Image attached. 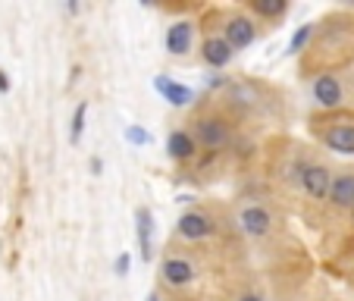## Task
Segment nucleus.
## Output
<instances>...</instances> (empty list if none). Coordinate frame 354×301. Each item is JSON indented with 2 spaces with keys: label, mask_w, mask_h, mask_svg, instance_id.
Returning <instances> with one entry per match:
<instances>
[{
  "label": "nucleus",
  "mask_w": 354,
  "mask_h": 301,
  "mask_svg": "<svg viewBox=\"0 0 354 301\" xmlns=\"http://www.w3.org/2000/svg\"><path fill=\"white\" fill-rule=\"evenodd\" d=\"M354 69V10L335 7L314 19L308 51L298 57L301 79H320V75H342Z\"/></svg>",
  "instance_id": "1"
},
{
  "label": "nucleus",
  "mask_w": 354,
  "mask_h": 301,
  "mask_svg": "<svg viewBox=\"0 0 354 301\" xmlns=\"http://www.w3.org/2000/svg\"><path fill=\"white\" fill-rule=\"evenodd\" d=\"M308 132L320 147L339 157H354V107L314 110L308 116Z\"/></svg>",
  "instance_id": "2"
},
{
  "label": "nucleus",
  "mask_w": 354,
  "mask_h": 301,
  "mask_svg": "<svg viewBox=\"0 0 354 301\" xmlns=\"http://www.w3.org/2000/svg\"><path fill=\"white\" fill-rule=\"evenodd\" d=\"M192 135H194V141H198L201 151H207V154H220V151H226V147L232 145L235 122H232V116H229L223 107L207 104L204 110H198V113H194Z\"/></svg>",
  "instance_id": "3"
},
{
  "label": "nucleus",
  "mask_w": 354,
  "mask_h": 301,
  "mask_svg": "<svg viewBox=\"0 0 354 301\" xmlns=\"http://www.w3.org/2000/svg\"><path fill=\"white\" fill-rule=\"evenodd\" d=\"M263 32H267V28H263L257 19H251V16H248L239 3H235V7H223L220 35L235 47V51H245V47L257 44Z\"/></svg>",
  "instance_id": "4"
},
{
  "label": "nucleus",
  "mask_w": 354,
  "mask_h": 301,
  "mask_svg": "<svg viewBox=\"0 0 354 301\" xmlns=\"http://www.w3.org/2000/svg\"><path fill=\"white\" fill-rule=\"evenodd\" d=\"M333 179H335V170L323 161H308V163H301V170H298L301 192L308 194L310 201H317V204H326L329 201Z\"/></svg>",
  "instance_id": "5"
},
{
  "label": "nucleus",
  "mask_w": 354,
  "mask_h": 301,
  "mask_svg": "<svg viewBox=\"0 0 354 301\" xmlns=\"http://www.w3.org/2000/svg\"><path fill=\"white\" fill-rule=\"evenodd\" d=\"M310 100L317 110H345L348 107V79L345 75H320L310 82Z\"/></svg>",
  "instance_id": "6"
},
{
  "label": "nucleus",
  "mask_w": 354,
  "mask_h": 301,
  "mask_svg": "<svg viewBox=\"0 0 354 301\" xmlns=\"http://www.w3.org/2000/svg\"><path fill=\"white\" fill-rule=\"evenodd\" d=\"M216 229H220V223H216V217L210 214V210H185V214L176 220V239L182 241H207L210 235H216Z\"/></svg>",
  "instance_id": "7"
},
{
  "label": "nucleus",
  "mask_w": 354,
  "mask_h": 301,
  "mask_svg": "<svg viewBox=\"0 0 354 301\" xmlns=\"http://www.w3.org/2000/svg\"><path fill=\"white\" fill-rule=\"evenodd\" d=\"M194 38H198V22L194 19H173L167 26L163 35V44H167V54L176 60H185L194 51Z\"/></svg>",
  "instance_id": "8"
},
{
  "label": "nucleus",
  "mask_w": 354,
  "mask_h": 301,
  "mask_svg": "<svg viewBox=\"0 0 354 301\" xmlns=\"http://www.w3.org/2000/svg\"><path fill=\"white\" fill-rule=\"evenodd\" d=\"M194 280H198V267L192 264V257H185V255H167L160 261V282H163V286L182 292V289H188Z\"/></svg>",
  "instance_id": "9"
},
{
  "label": "nucleus",
  "mask_w": 354,
  "mask_h": 301,
  "mask_svg": "<svg viewBox=\"0 0 354 301\" xmlns=\"http://www.w3.org/2000/svg\"><path fill=\"white\" fill-rule=\"evenodd\" d=\"M239 226L248 239H267L276 229V217L267 204H245L239 210Z\"/></svg>",
  "instance_id": "10"
},
{
  "label": "nucleus",
  "mask_w": 354,
  "mask_h": 301,
  "mask_svg": "<svg viewBox=\"0 0 354 301\" xmlns=\"http://www.w3.org/2000/svg\"><path fill=\"white\" fill-rule=\"evenodd\" d=\"M232 57H235V47L229 44V41L223 38L220 32L204 35V38H201V44H198V60L204 63L207 69H226L229 63H232Z\"/></svg>",
  "instance_id": "11"
},
{
  "label": "nucleus",
  "mask_w": 354,
  "mask_h": 301,
  "mask_svg": "<svg viewBox=\"0 0 354 301\" xmlns=\"http://www.w3.org/2000/svg\"><path fill=\"white\" fill-rule=\"evenodd\" d=\"M239 7L245 10L251 19L261 22L263 28H273V26H279V22L288 16L292 3H288V0H241Z\"/></svg>",
  "instance_id": "12"
},
{
  "label": "nucleus",
  "mask_w": 354,
  "mask_h": 301,
  "mask_svg": "<svg viewBox=\"0 0 354 301\" xmlns=\"http://www.w3.org/2000/svg\"><path fill=\"white\" fill-rule=\"evenodd\" d=\"M333 210L339 214H351L354 217V167H339L335 170L333 188H329V201Z\"/></svg>",
  "instance_id": "13"
},
{
  "label": "nucleus",
  "mask_w": 354,
  "mask_h": 301,
  "mask_svg": "<svg viewBox=\"0 0 354 301\" xmlns=\"http://www.w3.org/2000/svg\"><path fill=\"white\" fill-rule=\"evenodd\" d=\"M201 154L198 141H194L192 129H173V132L167 135V157L173 163H179V167H188V163H194Z\"/></svg>",
  "instance_id": "14"
},
{
  "label": "nucleus",
  "mask_w": 354,
  "mask_h": 301,
  "mask_svg": "<svg viewBox=\"0 0 354 301\" xmlns=\"http://www.w3.org/2000/svg\"><path fill=\"white\" fill-rule=\"evenodd\" d=\"M135 232H138L141 261L151 264V257H154V214H151L147 208L135 210Z\"/></svg>",
  "instance_id": "15"
},
{
  "label": "nucleus",
  "mask_w": 354,
  "mask_h": 301,
  "mask_svg": "<svg viewBox=\"0 0 354 301\" xmlns=\"http://www.w3.org/2000/svg\"><path fill=\"white\" fill-rule=\"evenodd\" d=\"M154 88L160 91V98L167 100L169 107H188V104L194 100V88L182 85V82L169 79V75H157V79H154Z\"/></svg>",
  "instance_id": "16"
},
{
  "label": "nucleus",
  "mask_w": 354,
  "mask_h": 301,
  "mask_svg": "<svg viewBox=\"0 0 354 301\" xmlns=\"http://www.w3.org/2000/svg\"><path fill=\"white\" fill-rule=\"evenodd\" d=\"M310 35H314V22H304V26H301L298 32L292 35V41H288V51H286V54H288V57H301L304 51H308V44H310Z\"/></svg>",
  "instance_id": "17"
},
{
  "label": "nucleus",
  "mask_w": 354,
  "mask_h": 301,
  "mask_svg": "<svg viewBox=\"0 0 354 301\" xmlns=\"http://www.w3.org/2000/svg\"><path fill=\"white\" fill-rule=\"evenodd\" d=\"M85 120H88V100H79L75 104L73 122H69V145H79L82 135H85Z\"/></svg>",
  "instance_id": "18"
},
{
  "label": "nucleus",
  "mask_w": 354,
  "mask_h": 301,
  "mask_svg": "<svg viewBox=\"0 0 354 301\" xmlns=\"http://www.w3.org/2000/svg\"><path fill=\"white\" fill-rule=\"evenodd\" d=\"M122 135H126V141H129V145H135V147L151 145V135H147L141 126H126V132H122Z\"/></svg>",
  "instance_id": "19"
},
{
  "label": "nucleus",
  "mask_w": 354,
  "mask_h": 301,
  "mask_svg": "<svg viewBox=\"0 0 354 301\" xmlns=\"http://www.w3.org/2000/svg\"><path fill=\"white\" fill-rule=\"evenodd\" d=\"M129 267H132V257H129V251H122V255L113 261V273H116V276H126Z\"/></svg>",
  "instance_id": "20"
},
{
  "label": "nucleus",
  "mask_w": 354,
  "mask_h": 301,
  "mask_svg": "<svg viewBox=\"0 0 354 301\" xmlns=\"http://www.w3.org/2000/svg\"><path fill=\"white\" fill-rule=\"evenodd\" d=\"M235 301H263V295H257V292H241Z\"/></svg>",
  "instance_id": "21"
},
{
  "label": "nucleus",
  "mask_w": 354,
  "mask_h": 301,
  "mask_svg": "<svg viewBox=\"0 0 354 301\" xmlns=\"http://www.w3.org/2000/svg\"><path fill=\"white\" fill-rule=\"evenodd\" d=\"M10 91V75L0 69V94H7Z\"/></svg>",
  "instance_id": "22"
},
{
  "label": "nucleus",
  "mask_w": 354,
  "mask_h": 301,
  "mask_svg": "<svg viewBox=\"0 0 354 301\" xmlns=\"http://www.w3.org/2000/svg\"><path fill=\"white\" fill-rule=\"evenodd\" d=\"M145 301H160V295H157V292H151V295H147Z\"/></svg>",
  "instance_id": "23"
},
{
  "label": "nucleus",
  "mask_w": 354,
  "mask_h": 301,
  "mask_svg": "<svg viewBox=\"0 0 354 301\" xmlns=\"http://www.w3.org/2000/svg\"><path fill=\"white\" fill-rule=\"evenodd\" d=\"M351 286H354V273H351Z\"/></svg>",
  "instance_id": "24"
},
{
  "label": "nucleus",
  "mask_w": 354,
  "mask_h": 301,
  "mask_svg": "<svg viewBox=\"0 0 354 301\" xmlns=\"http://www.w3.org/2000/svg\"><path fill=\"white\" fill-rule=\"evenodd\" d=\"M351 107H354V104H351Z\"/></svg>",
  "instance_id": "25"
}]
</instances>
